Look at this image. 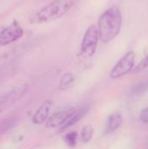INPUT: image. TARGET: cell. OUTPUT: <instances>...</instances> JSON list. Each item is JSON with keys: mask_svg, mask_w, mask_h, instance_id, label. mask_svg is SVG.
Returning <instances> with one entry per match:
<instances>
[{"mask_svg": "<svg viewBox=\"0 0 148 149\" xmlns=\"http://www.w3.org/2000/svg\"><path fill=\"white\" fill-rule=\"evenodd\" d=\"M121 26L122 14L120 10L116 6L109 8L99 17L98 22L99 39L103 43L111 42L119 35Z\"/></svg>", "mask_w": 148, "mask_h": 149, "instance_id": "1", "label": "cell"}, {"mask_svg": "<svg viewBox=\"0 0 148 149\" xmlns=\"http://www.w3.org/2000/svg\"><path fill=\"white\" fill-rule=\"evenodd\" d=\"M75 0H53L41 8L31 19V23L42 24L53 21L66 14L74 5Z\"/></svg>", "mask_w": 148, "mask_h": 149, "instance_id": "2", "label": "cell"}, {"mask_svg": "<svg viewBox=\"0 0 148 149\" xmlns=\"http://www.w3.org/2000/svg\"><path fill=\"white\" fill-rule=\"evenodd\" d=\"M99 31L95 25H90L82 39L79 50V56L83 58H89L92 57L96 52L99 43Z\"/></svg>", "mask_w": 148, "mask_h": 149, "instance_id": "3", "label": "cell"}, {"mask_svg": "<svg viewBox=\"0 0 148 149\" xmlns=\"http://www.w3.org/2000/svg\"><path fill=\"white\" fill-rule=\"evenodd\" d=\"M135 63V53L131 51L126 53L114 65L110 72V77L113 79H120L127 73H129L134 66Z\"/></svg>", "mask_w": 148, "mask_h": 149, "instance_id": "4", "label": "cell"}, {"mask_svg": "<svg viewBox=\"0 0 148 149\" xmlns=\"http://www.w3.org/2000/svg\"><path fill=\"white\" fill-rule=\"evenodd\" d=\"M24 35V29L20 24L14 20L10 24L0 31V46H5L20 39Z\"/></svg>", "mask_w": 148, "mask_h": 149, "instance_id": "5", "label": "cell"}, {"mask_svg": "<svg viewBox=\"0 0 148 149\" xmlns=\"http://www.w3.org/2000/svg\"><path fill=\"white\" fill-rule=\"evenodd\" d=\"M28 85L23 84L14 87L12 90L0 97V113H3L7 108L11 107L17 101H18L27 92Z\"/></svg>", "mask_w": 148, "mask_h": 149, "instance_id": "6", "label": "cell"}, {"mask_svg": "<svg viewBox=\"0 0 148 149\" xmlns=\"http://www.w3.org/2000/svg\"><path fill=\"white\" fill-rule=\"evenodd\" d=\"M75 108H70L67 110H63L53 113L51 116H49L48 120L45 122V126L47 128H55L60 127L70 117Z\"/></svg>", "mask_w": 148, "mask_h": 149, "instance_id": "7", "label": "cell"}, {"mask_svg": "<svg viewBox=\"0 0 148 149\" xmlns=\"http://www.w3.org/2000/svg\"><path fill=\"white\" fill-rule=\"evenodd\" d=\"M88 111H89V107L87 106H85V107H82L79 108H75L74 111L72 112V113L67 119V120L60 127V132L77 124L84 116H85V114L88 113Z\"/></svg>", "mask_w": 148, "mask_h": 149, "instance_id": "8", "label": "cell"}, {"mask_svg": "<svg viewBox=\"0 0 148 149\" xmlns=\"http://www.w3.org/2000/svg\"><path fill=\"white\" fill-rule=\"evenodd\" d=\"M51 103L50 101H45L43 105L39 107L37 110L35 114L32 117V122L35 125H43L46 122L50 116V110H51Z\"/></svg>", "mask_w": 148, "mask_h": 149, "instance_id": "9", "label": "cell"}, {"mask_svg": "<svg viewBox=\"0 0 148 149\" xmlns=\"http://www.w3.org/2000/svg\"><path fill=\"white\" fill-rule=\"evenodd\" d=\"M123 123V117L120 113L116 112L112 113L107 120L106 125V133H113L119 129Z\"/></svg>", "mask_w": 148, "mask_h": 149, "instance_id": "10", "label": "cell"}, {"mask_svg": "<svg viewBox=\"0 0 148 149\" xmlns=\"http://www.w3.org/2000/svg\"><path fill=\"white\" fill-rule=\"evenodd\" d=\"M17 117L16 115H11L6 117L0 120V137L3 135L6 132H8L17 122Z\"/></svg>", "mask_w": 148, "mask_h": 149, "instance_id": "11", "label": "cell"}, {"mask_svg": "<svg viewBox=\"0 0 148 149\" xmlns=\"http://www.w3.org/2000/svg\"><path fill=\"white\" fill-rule=\"evenodd\" d=\"M74 82H75V76L71 72H66L60 79L59 86H58L59 89L61 91H66L71 87H72Z\"/></svg>", "mask_w": 148, "mask_h": 149, "instance_id": "12", "label": "cell"}, {"mask_svg": "<svg viewBox=\"0 0 148 149\" xmlns=\"http://www.w3.org/2000/svg\"><path fill=\"white\" fill-rule=\"evenodd\" d=\"M16 54H17V51L11 50L10 52H7L0 55V72H2L4 69V67H6L8 65L11 63L12 60H14Z\"/></svg>", "mask_w": 148, "mask_h": 149, "instance_id": "13", "label": "cell"}, {"mask_svg": "<svg viewBox=\"0 0 148 149\" xmlns=\"http://www.w3.org/2000/svg\"><path fill=\"white\" fill-rule=\"evenodd\" d=\"M93 135V128L91 125H86L81 131V140L84 143L89 142Z\"/></svg>", "mask_w": 148, "mask_h": 149, "instance_id": "14", "label": "cell"}, {"mask_svg": "<svg viewBox=\"0 0 148 149\" xmlns=\"http://www.w3.org/2000/svg\"><path fill=\"white\" fill-rule=\"evenodd\" d=\"M64 140L65 143L70 146V147H74L77 144V140H78V133L75 131L70 132L66 134L64 137Z\"/></svg>", "mask_w": 148, "mask_h": 149, "instance_id": "15", "label": "cell"}, {"mask_svg": "<svg viewBox=\"0 0 148 149\" xmlns=\"http://www.w3.org/2000/svg\"><path fill=\"white\" fill-rule=\"evenodd\" d=\"M148 91V82H142L135 86L132 89V94L133 95H140Z\"/></svg>", "mask_w": 148, "mask_h": 149, "instance_id": "16", "label": "cell"}, {"mask_svg": "<svg viewBox=\"0 0 148 149\" xmlns=\"http://www.w3.org/2000/svg\"><path fill=\"white\" fill-rule=\"evenodd\" d=\"M148 67V54L137 65V66L133 69V72H140L141 71H143L144 69H146Z\"/></svg>", "mask_w": 148, "mask_h": 149, "instance_id": "17", "label": "cell"}, {"mask_svg": "<svg viewBox=\"0 0 148 149\" xmlns=\"http://www.w3.org/2000/svg\"><path fill=\"white\" fill-rule=\"evenodd\" d=\"M140 120L143 122V123H148V107L143 109L140 113Z\"/></svg>", "mask_w": 148, "mask_h": 149, "instance_id": "18", "label": "cell"}]
</instances>
